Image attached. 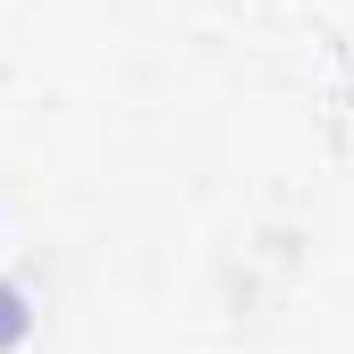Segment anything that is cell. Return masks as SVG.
<instances>
[{
    "mask_svg": "<svg viewBox=\"0 0 354 354\" xmlns=\"http://www.w3.org/2000/svg\"><path fill=\"white\" fill-rule=\"evenodd\" d=\"M17 337H26V287L0 279V346H17Z\"/></svg>",
    "mask_w": 354,
    "mask_h": 354,
    "instance_id": "6da1fadb",
    "label": "cell"
}]
</instances>
